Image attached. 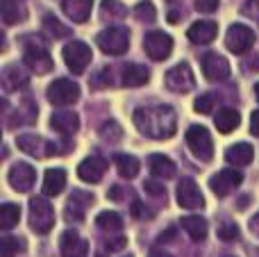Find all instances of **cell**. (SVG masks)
<instances>
[{
    "label": "cell",
    "instance_id": "1",
    "mask_svg": "<svg viewBox=\"0 0 259 257\" xmlns=\"http://www.w3.org/2000/svg\"><path fill=\"white\" fill-rule=\"evenodd\" d=\"M134 123H137V130L141 135L150 137V139H168V137L175 135L178 116H175V112L170 107L157 105V107L137 109Z\"/></svg>",
    "mask_w": 259,
    "mask_h": 257
},
{
    "label": "cell",
    "instance_id": "2",
    "mask_svg": "<svg viewBox=\"0 0 259 257\" xmlns=\"http://www.w3.org/2000/svg\"><path fill=\"white\" fill-rule=\"evenodd\" d=\"M55 226V209L44 196L30 200V228L36 235H48Z\"/></svg>",
    "mask_w": 259,
    "mask_h": 257
},
{
    "label": "cell",
    "instance_id": "3",
    "mask_svg": "<svg viewBox=\"0 0 259 257\" xmlns=\"http://www.w3.org/2000/svg\"><path fill=\"white\" fill-rule=\"evenodd\" d=\"M96 44L105 55H123L130 46V32L127 27H107L96 36Z\"/></svg>",
    "mask_w": 259,
    "mask_h": 257
},
{
    "label": "cell",
    "instance_id": "4",
    "mask_svg": "<svg viewBox=\"0 0 259 257\" xmlns=\"http://www.w3.org/2000/svg\"><path fill=\"white\" fill-rule=\"evenodd\" d=\"M187 146L202 162H209L214 157V141H211L209 130L202 125H191L187 130Z\"/></svg>",
    "mask_w": 259,
    "mask_h": 257
},
{
    "label": "cell",
    "instance_id": "5",
    "mask_svg": "<svg viewBox=\"0 0 259 257\" xmlns=\"http://www.w3.org/2000/svg\"><path fill=\"white\" fill-rule=\"evenodd\" d=\"M46 96H48V100L53 105H57V107H64V105L77 103V98H80V87H77L75 82L62 77V80H55L53 84L48 87Z\"/></svg>",
    "mask_w": 259,
    "mask_h": 257
},
{
    "label": "cell",
    "instance_id": "6",
    "mask_svg": "<svg viewBox=\"0 0 259 257\" xmlns=\"http://www.w3.org/2000/svg\"><path fill=\"white\" fill-rule=\"evenodd\" d=\"M62 57L73 73H84V68L91 64V48L84 41H71V44H66Z\"/></svg>",
    "mask_w": 259,
    "mask_h": 257
},
{
    "label": "cell",
    "instance_id": "7",
    "mask_svg": "<svg viewBox=\"0 0 259 257\" xmlns=\"http://www.w3.org/2000/svg\"><path fill=\"white\" fill-rule=\"evenodd\" d=\"M143 48H146V53L150 59L164 62V59L170 55V50H173V39H170L166 32L152 30V32H148L146 39H143Z\"/></svg>",
    "mask_w": 259,
    "mask_h": 257
},
{
    "label": "cell",
    "instance_id": "8",
    "mask_svg": "<svg viewBox=\"0 0 259 257\" xmlns=\"http://www.w3.org/2000/svg\"><path fill=\"white\" fill-rule=\"evenodd\" d=\"M252 44H255V32H252V27L243 25V23H237V25H232L228 30L225 46H228L234 55H243L246 50L252 48Z\"/></svg>",
    "mask_w": 259,
    "mask_h": 257
},
{
    "label": "cell",
    "instance_id": "9",
    "mask_svg": "<svg viewBox=\"0 0 259 257\" xmlns=\"http://www.w3.org/2000/svg\"><path fill=\"white\" fill-rule=\"evenodd\" d=\"M166 87L175 94H189V91L196 87V77L189 64H178L166 73Z\"/></svg>",
    "mask_w": 259,
    "mask_h": 257
},
{
    "label": "cell",
    "instance_id": "10",
    "mask_svg": "<svg viewBox=\"0 0 259 257\" xmlns=\"http://www.w3.org/2000/svg\"><path fill=\"white\" fill-rule=\"evenodd\" d=\"M243 182V176L239 171H232V168H223V171H219L214 178L209 180V187L211 191H214L219 198H225V196H230L234 189H237L239 185Z\"/></svg>",
    "mask_w": 259,
    "mask_h": 257
},
{
    "label": "cell",
    "instance_id": "11",
    "mask_svg": "<svg viewBox=\"0 0 259 257\" xmlns=\"http://www.w3.org/2000/svg\"><path fill=\"white\" fill-rule=\"evenodd\" d=\"M178 203L184 209H198L205 205L202 191L191 178H182V182L178 185Z\"/></svg>",
    "mask_w": 259,
    "mask_h": 257
},
{
    "label": "cell",
    "instance_id": "12",
    "mask_svg": "<svg viewBox=\"0 0 259 257\" xmlns=\"http://www.w3.org/2000/svg\"><path fill=\"white\" fill-rule=\"evenodd\" d=\"M16 146L23 150V153L32 155V157H50V155L57 153V146L50 144V141H46V139H41V137H34V135L18 137Z\"/></svg>",
    "mask_w": 259,
    "mask_h": 257
},
{
    "label": "cell",
    "instance_id": "13",
    "mask_svg": "<svg viewBox=\"0 0 259 257\" xmlns=\"http://www.w3.org/2000/svg\"><path fill=\"white\" fill-rule=\"evenodd\" d=\"M202 73L211 82H223L230 77V62L219 53H209L202 59Z\"/></svg>",
    "mask_w": 259,
    "mask_h": 257
},
{
    "label": "cell",
    "instance_id": "14",
    "mask_svg": "<svg viewBox=\"0 0 259 257\" xmlns=\"http://www.w3.org/2000/svg\"><path fill=\"white\" fill-rule=\"evenodd\" d=\"M34 180H36V173L30 164L18 162L9 168V185H12L16 191H21V194L30 191L32 185H34Z\"/></svg>",
    "mask_w": 259,
    "mask_h": 257
},
{
    "label": "cell",
    "instance_id": "15",
    "mask_svg": "<svg viewBox=\"0 0 259 257\" xmlns=\"http://www.w3.org/2000/svg\"><path fill=\"white\" fill-rule=\"evenodd\" d=\"M23 62L34 73H39V75H44V73H48L50 68H53V57H50V53L46 48H41V46H27L25 53H23Z\"/></svg>",
    "mask_w": 259,
    "mask_h": 257
},
{
    "label": "cell",
    "instance_id": "16",
    "mask_svg": "<svg viewBox=\"0 0 259 257\" xmlns=\"http://www.w3.org/2000/svg\"><path fill=\"white\" fill-rule=\"evenodd\" d=\"M59 250H62V257H87L89 244L75 230H66L59 239Z\"/></svg>",
    "mask_w": 259,
    "mask_h": 257
},
{
    "label": "cell",
    "instance_id": "17",
    "mask_svg": "<svg viewBox=\"0 0 259 257\" xmlns=\"http://www.w3.org/2000/svg\"><path fill=\"white\" fill-rule=\"evenodd\" d=\"M105 171H107V159L103 157H87L84 162L77 166V176H80V180L84 182H91V185H96V182L103 180Z\"/></svg>",
    "mask_w": 259,
    "mask_h": 257
},
{
    "label": "cell",
    "instance_id": "18",
    "mask_svg": "<svg viewBox=\"0 0 259 257\" xmlns=\"http://www.w3.org/2000/svg\"><path fill=\"white\" fill-rule=\"evenodd\" d=\"M216 34H219V25H216L214 21H196L187 32L189 41H193V44H198V46L211 44V41L216 39Z\"/></svg>",
    "mask_w": 259,
    "mask_h": 257
},
{
    "label": "cell",
    "instance_id": "19",
    "mask_svg": "<svg viewBox=\"0 0 259 257\" xmlns=\"http://www.w3.org/2000/svg\"><path fill=\"white\" fill-rule=\"evenodd\" d=\"M94 203V196L84 194V191H73L71 200L66 205V221H82L84 219L87 207Z\"/></svg>",
    "mask_w": 259,
    "mask_h": 257
},
{
    "label": "cell",
    "instance_id": "20",
    "mask_svg": "<svg viewBox=\"0 0 259 257\" xmlns=\"http://www.w3.org/2000/svg\"><path fill=\"white\" fill-rule=\"evenodd\" d=\"M50 125H53V130H57L59 135H73V132H77V127H80V116H77L75 112H71V109L55 112L53 116H50Z\"/></svg>",
    "mask_w": 259,
    "mask_h": 257
},
{
    "label": "cell",
    "instance_id": "21",
    "mask_svg": "<svg viewBox=\"0 0 259 257\" xmlns=\"http://www.w3.org/2000/svg\"><path fill=\"white\" fill-rule=\"evenodd\" d=\"M62 9L73 23H87L94 9V0H64Z\"/></svg>",
    "mask_w": 259,
    "mask_h": 257
},
{
    "label": "cell",
    "instance_id": "22",
    "mask_svg": "<svg viewBox=\"0 0 259 257\" xmlns=\"http://www.w3.org/2000/svg\"><path fill=\"white\" fill-rule=\"evenodd\" d=\"M66 187V171L64 168H48L44 178V194L46 196H57Z\"/></svg>",
    "mask_w": 259,
    "mask_h": 257
},
{
    "label": "cell",
    "instance_id": "23",
    "mask_svg": "<svg viewBox=\"0 0 259 257\" xmlns=\"http://www.w3.org/2000/svg\"><path fill=\"white\" fill-rule=\"evenodd\" d=\"M255 157V148L250 144H234L225 150V159L230 164H237V166H246V164L252 162Z\"/></svg>",
    "mask_w": 259,
    "mask_h": 257
},
{
    "label": "cell",
    "instance_id": "24",
    "mask_svg": "<svg viewBox=\"0 0 259 257\" xmlns=\"http://www.w3.org/2000/svg\"><path fill=\"white\" fill-rule=\"evenodd\" d=\"M148 80H150V71L146 66H141V64H127L125 71H123V84L132 87V89L143 87Z\"/></svg>",
    "mask_w": 259,
    "mask_h": 257
},
{
    "label": "cell",
    "instance_id": "25",
    "mask_svg": "<svg viewBox=\"0 0 259 257\" xmlns=\"http://www.w3.org/2000/svg\"><path fill=\"white\" fill-rule=\"evenodd\" d=\"M150 173L159 180H170L175 178V164L164 155H150Z\"/></svg>",
    "mask_w": 259,
    "mask_h": 257
},
{
    "label": "cell",
    "instance_id": "26",
    "mask_svg": "<svg viewBox=\"0 0 259 257\" xmlns=\"http://www.w3.org/2000/svg\"><path fill=\"white\" fill-rule=\"evenodd\" d=\"M27 18V9L18 0H3V21L7 25H16Z\"/></svg>",
    "mask_w": 259,
    "mask_h": 257
},
{
    "label": "cell",
    "instance_id": "27",
    "mask_svg": "<svg viewBox=\"0 0 259 257\" xmlns=\"http://www.w3.org/2000/svg\"><path fill=\"white\" fill-rule=\"evenodd\" d=\"M239 121H241V116H239V112L237 109H230V107H225V109H221L219 114H216V130L219 132H223V135H230L232 130H237L239 127Z\"/></svg>",
    "mask_w": 259,
    "mask_h": 257
},
{
    "label": "cell",
    "instance_id": "28",
    "mask_svg": "<svg viewBox=\"0 0 259 257\" xmlns=\"http://www.w3.org/2000/svg\"><path fill=\"white\" fill-rule=\"evenodd\" d=\"M182 228L193 241H202L207 237V221L202 217H184Z\"/></svg>",
    "mask_w": 259,
    "mask_h": 257
},
{
    "label": "cell",
    "instance_id": "29",
    "mask_svg": "<svg viewBox=\"0 0 259 257\" xmlns=\"http://www.w3.org/2000/svg\"><path fill=\"white\" fill-rule=\"evenodd\" d=\"M18 219H21V207H18V205L5 203L3 207H0V228H3V230H12L18 223Z\"/></svg>",
    "mask_w": 259,
    "mask_h": 257
},
{
    "label": "cell",
    "instance_id": "30",
    "mask_svg": "<svg viewBox=\"0 0 259 257\" xmlns=\"http://www.w3.org/2000/svg\"><path fill=\"white\" fill-rule=\"evenodd\" d=\"M116 168H118V173H121L123 178H137V173H139V159L137 157H132V155H116Z\"/></svg>",
    "mask_w": 259,
    "mask_h": 257
},
{
    "label": "cell",
    "instance_id": "31",
    "mask_svg": "<svg viewBox=\"0 0 259 257\" xmlns=\"http://www.w3.org/2000/svg\"><path fill=\"white\" fill-rule=\"evenodd\" d=\"M96 226L105 232H118L123 228V219L116 212H100L96 219Z\"/></svg>",
    "mask_w": 259,
    "mask_h": 257
},
{
    "label": "cell",
    "instance_id": "32",
    "mask_svg": "<svg viewBox=\"0 0 259 257\" xmlns=\"http://www.w3.org/2000/svg\"><path fill=\"white\" fill-rule=\"evenodd\" d=\"M44 32L50 39H64V36H68V27L64 25V23H59L53 14L44 16Z\"/></svg>",
    "mask_w": 259,
    "mask_h": 257
},
{
    "label": "cell",
    "instance_id": "33",
    "mask_svg": "<svg viewBox=\"0 0 259 257\" xmlns=\"http://www.w3.org/2000/svg\"><path fill=\"white\" fill-rule=\"evenodd\" d=\"M3 82H5V87H7V89H16L18 84H27V75H23L16 66H7V68H5Z\"/></svg>",
    "mask_w": 259,
    "mask_h": 257
},
{
    "label": "cell",
    "instance_id": "34",
    "mask_svg": "<svg viewBox=\"0 0 259 257\" xmlns=\"http://www.w3.org/2000/svg\"><path fill=\"white\" fill-rule=\"evenodd\" d=\"M134 14H137L139 21H146V23H152L157 18V9H155V5H152L150 0H143V3H139L137 7H134Z\"/></svg>",
    "mask_w": 259,
    "mask_h": 257
},
{
    "label": "cell",
    "instance_id": "35",
    "mask_svg": "<svg viewBox=\"0 0 259 257\" xmlns=\"http://www.w3.org/2000/svg\"><path fill=\"white\" fill-rule=\"evenodd\" d=\"M103 14L123 18V16H127V9H125V5H121L118 0H103Z\"/></svg>",
    "mask_w": 259,
    "mask_h": 257
},
{
    "label": "cell",
    "instance_id": "36",
    "mask_svg": "<svg viewBox=\"0 0 259 257\" xmlns=\"http://www.w3.org/2000/svg\"><path fill=\"white\" fill-rule=\"evenodd\" d=\"M21 244L23 241L14 239V237H5V239L0 241V257H14L21 250Z\"/></svg>",
    "mask_w": 259,
    "mask_h": 257
},
{
    "label": "cell",
    "instance_id": "37",
    "mask_svg": "<svg viewBox=\"0 0 259 257\" xmlns=\"http://www.w3.org/2000/svg\"><path fill=\"white\" fill-rule=\"evenodd\" d=\"M100 135H103V139L118 141V139H121V135H123V130H121V127H118V123L109 121V123H105V125L100 127Z\"/></svg>",
    "mask_w": 259,
    "mask_h": 257
},
{
    "label": "cell",
    "instance_id": "38",
    "mask_svg": "<svg viewBox=\"0 0 259 257\" xmlns=\"http://www.w3.org/2000/svg\"><path fill=\"white\" fill-rule=\"evenodd\" d=\"M219 237L223 241H234L239 237V228L234 226V223H223V226L219 228Z\"/></svg>",
    "mask_w": 259,
    "mask_h": 257
},
{
    "label": "cell",
    "instance_id": "39",
    "mask_svg": "<svg viewBox=\"0 0 259 257\" xmlns=\"http://www.w3.org/2000/svg\"><path fill=\"white\" fill-rule=\"evenodd\" d=\"M193 109H196L198 114H209L211 109H214V96H200V98L196 100V105H193Z\"/></svg>",
    "mask_w": 259,
    "mask_h": 257
},
{
    "label": "cell",
    "instance_id": "40",
    "mask_svg": "<svg viewBox=\"0 0 259 257\" xmlns=\"http://www.w3.org/2000/svg\"><path fill=\"white\" fill-rule=\"evenodd\" d=\"M127 244L125 237H118V239H109L105 241V250H109V253H116V250H123Z\"/></svg>",
    "mask_w": 259,
    "mask_h": 257
},
{
    "label": "cell",
    "instance_id": "41",
    "mask_svg": "<svg viewBox=\"0 0 259 257\" xmlns=\"http://www.w3.org/2000/svg\"><path fill=\"white\" fill-rule=\"evenodd\" d=\"M196 7L205 14H211V12H216V7H219V0H196Z\"/></svg>",
    "mask_w": 259,
    "mask_h": 257
},
{
    "label": "cell",
    "instance_id": "42",
    "mask_svg": "<svg viewBox=\"0 0 259 257\" xmlns=\"http://www.w3.org/2000/svg\"><path fill=\"white\" fill-rule=\"evenodd\" d=\"M243 14L250 18H259V0H248V3L243 5Z\"/></svg>",
    "mask_w": 259,
    "mask_h": 257
},
{
    "label": "cell",
    "instance_id": "43",
    "mask_svg": "<svg viewBox=\"0 0 259 257\" xmlns=\"http://www.w3.org/2000/svg\"><path fill=\"white\" fill-rule=\"evenodd\" d=\"M146 191H148V194H152V196H166L164 187L155 185V182H146Z\"/></svg>",
    "mask_w": 259,
    "mask_h": 257
},
{
    "label": "cell",
    "instance_id": "44",
    "mask_svg": "<svg viewBox=\"0 0 259 257\" xmlns=\"http://www.w3.org/2000/svg\"><path fill=\"white\" fill-rule=\"evenodd\" d=\"M132 214H134V217H137V219H143V217H150V214H148V209H146V207H143V205H141V203H134V205H132Z\"/></svg>",
    "mask_w": 259,
    "mask_h": 257
},
{
    "label": "cell",
    "instance_id": "45",
    "mask_svg": "<svg viewBox=\"0 0 259 257\" xmlns=\"http://www.w3.org/2000/svg\"><path fill=\"white\" fill-rule=\"evenodd\" d=\"M250 132L259 137V109L257 112H252V116H250Z\"/></svg>",
    "mask_w": 259,
    "mask_h": 257
},
{
    "label": "cell",
    "instance_id": "46",
    "mask_svg": "<svg viewBox=\"0 0 259 257\" xmlns=\"http://www.w3.org/2000/svg\"><path fill=\"white\" fill-rule=\"evenodd\" d=\"M123 194H125V191H123V187H112V189H109V198H112V200H121Z\"/></svg>",
    "mask_w": 259,
    "mask_h": 257
},
{
    "label": "cell",
    "instance_id": "47",
    "mask_svg": "<svg viewBox=\"0 0 259 257\" xmlns=\"http://www.w3.org/2000/svg\"><path fill=\"white\" fill-rule=\"evenodd\" d=\"M250 230H252V235L259 237V214H255V217L250 219Z\"/></svg>",
    "mask_w": 259,
    "mask_h": 257
},
{
    "label": "cell",
    "instance_id": "48",
    "mask_svg": "<svg viewBox=\"0 0 259 257\" xmlns=\"http://www.w3.org/2000/svg\"><path fill=\"white\" fill-rule=\"evenodd\" d=\"M168 21L170 23H178L180 21V12H175V9H173V12H168Z\"/></svg>",
    "mask_w": 259,
    "mask_h": 257
},
{
    "label": "cell",
    "instance_id": "49",
    "mask_svg": "<svg viewBox=\"0 0 259 257\" xmlns=\"http://www.w3.org/2000/svg\"><path fill=\"white\" fill-rule=\"evenodd\" d=\"M148 257H173V255H168V253H164V250H152Z\"/></svg>",
    "mask_w": 259,
    "mask_h": 257
},
{
    "label": "cell",
    "instance_id": "50",
    "mask_svg": "<svg viewBox=\"0 0 259 257\" xmlns=\"http://www.w3.org/2000/svg\"><path fill=\"white\" fill-rule=\"evenodd\" d=\"M250 66H252V71H259V57L250 59Z\"/></svg>",
    "mask_w": 259,
    "mask_h": 257
},
{
    "label": "cell",
    "instance_id": "51",
    "mask_svg": "<svg viewBox=\"0 0 259 257\" xmlns=\"http://www.w3.org/2000/svg\"><path fill=\"white\" fill-rule=\"evenodd\" d=\"M255 96H257V100H259V84H255Z\"/></svg>",
    "mask_w": 259,
    "mask_h": 257
},
{
    "label": "cell",
    "instance_id": "52",
    "mask_svg": "<svg viewBox=\"0 0 259 257\" xmlns=\"http://www.w3.org/2000/svg\"><path fill=\"white\" fill-rule=\"evenodd\" d=\"M228 257H232V255H228Z\"/></svg>",
    "mask_w": 259,
    "mask_h": 257
}]
</instances>
